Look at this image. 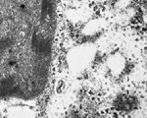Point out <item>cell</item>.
Returning a JSON list of instances; mask_svg holds the SVG:
<instances>
[{
    "instance_id": "6da1fadb",
    "label": "cell",
    "mask_w": 147,
    "mask_h": 118,
    "mask_svg": "<svg viewBox=\"0 0 147 118\" xmlns=\"http://www.w3.org/2000/svg\"><path fill=\"white\" fill-rule=\"evenodd\" d=\"M15 87V81L13 77H8L3 79L0 83V96H4L7 94H11V92Z\"/></svg>"
},
{
    "instance_id": "7a4b0ae2",
    "label": "cell",
    "mask_w": 147,
    "mask_h": 118,
    "mask_svg": "<svg viewBox=\"0 0 147 118\" xmlns=\"http://www.w3.org/2000/svg\"><path fill=\"white\" fill-rule=\"evenodd\" d=\"M51 51V42L49 39H38V43H37L36 49H35V52L37 54H49Z\"/></svg>"
},
{
    "instance_id": "3957f363",
    "label": "cell",
    "mask_w": 147,
    "mask_h": 118,
    "mask_svg": "<svg viewBox=\"0 0 147 118\" xmlns=\"http://www.w3.org/2000/svg\"><path fill=\"white\" fill-rule=\"evenodd\" d=\"M52 12L51 0H42L41 5V19L43 20L46 17V15H50Z\"/></svg>"
},
{
    "instance_id": "277c9868",
    "label": "cell",
    "mask_w": 147,
    "mask_h": 118,
    "mask_svg": "<svg viewBox=\"0 0 147 118\" xmlns=\"http://www.w3.org/2000/svg\"><path fill=\"white\" fill-rule=\"evenodd\" d=\"M11 44H12L11 39H2V41H0V50H3V49L7 48V47H9Z\"/></svg>"
},
{
    "instance_id": "5b68a950",
    "label": "cell",
    "mask_w": 147,
    "mask_h": 118,
    "mask_svg": "<svg viewBox=\"0 0 147 118\" xmlns=\"http://www.w3.org/2000/svg\"><path fill=\"white\" fill-rule=\"evenodd\" d=\"M37 43H38V39H37L36 32H34V34H32V47L34 49V51H35V49H36Z\"/></svg>"
},
{
    "instance_id": "8992f818",
    "label": "cell",
    "mask_w": 147,
    "mask_h": 118,
    "mask_svg": "<svg viewBox=\"0 0 147 118\" xmlns=\"http://www.w3.org/2000/svg\"><path fill=\"white\" fill-rule=\"evenodd\" d=\"M21 9H22V10H26V6L25 5H21Z\"/></svg>"
},
{
    "instance_id": "52a82bcc",
    "label": "cell",
    "mask_w": 147,
    "mask_h": 118,
    "mask_svg": "<svg viewBox=\"0 0 147 118\" xmlns=\"http://www.w3.org/2000/svg\"><path fill=\"white\" fill-rule=\"evenodd\" d=\"M9 64H10V66H13V65H15V62H14V61H11Z\"/></svg>"
},
{
    "instance_id": "ba28073f",
    "label": "cell",
    "mask_w": 147,
    "mask_h": 118,
    "mask_svg": "<svg viewBox=\"0 0 147 118\" xmlns=\"http://www.w3.org/2000/svg\"><path fill=\"white\" fill-rule=\"evenodd\" d=\"M1 22H2V20H1V19H0V24H1Z\"/></svg>"
}]
</instances>
